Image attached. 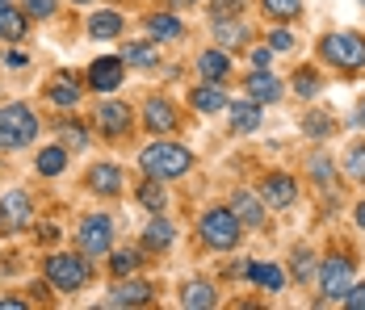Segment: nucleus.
I'll return each instance as SVG.
<instances>
[{"mask_svg":"<svg viewBox=\"0 0 365 310\" xmlns=\"http://www.w3.org/2000/svg\"><path fill=\"white\" fill-rule=\"evenodd\" d=\"M88 34L93 38H118L122 34V13H113V9L93 13V17H88Z\"/></svg>","mask_w":365,"mask_h":310,"instance_id":"393cba45","label":"nucleus"},{"mask_svg":"<svg viewBox=\"0 0 365 310\" xmlns=\"http://www.w3.org/2000/svg\"><path fill=\"white\" fill-rule=\"evenodd\" d=\"M80 247H84V256H106L113 247V222L110 218H101V214L84 218V227H80Z\"/></svg>","mask_w":365,"mask_h":310,"instance_id":"6e6552de","label":"nucleus"},{"mask_svg":"<svg viewBox=\"0 0 365 310\" xmlns=\"http://www.w3.org/2000/svg\"><path fill=\"white\" fill-rule=\"evenodd\" d=\"M143 126L155 130V135L177 130V105L168 101V97H151V101L143 105Z\"/></svg>","mask_w":365,"mask_h":310,"instance_id":"9d476101","label":"nucleus"},{"mask_svg":"<svg viewBox=\"0 0 365 310\" xmlns=\"http://www.w3.org/2000/svg\"><path fill=\"white\" fill-rule=\"evenodd\" d=\"M130 122H135V109H130V105H122V101H101L97 105V126H101L106 135H126Z\"/></svg>","mask_w":365,"mask_h":310,"instance_id":"9b49d317","label":"nucleus"},{"mask_svg":"<svg viewBox=\"0 0 365 310\" xmlns=\"http://www.w3.org/2000/svg\"><path fill=\"white\" fill-rule=\"evenodd\" d=\"M122 63H135V68H155V46L151 42H130Z\"/></svg>","mask_w":365,"mask_h":310,"instance_id":"473e14b6","label":"nucleus"},{"mask_svg":"<svg viewBox=\"0 0 365 310\" xmlns=\"http://www.w3.org/2000/svg\"><path fill=\"white\" fill-rule=\"evenodd\" d=\"M88 84H93V93H113L122 84V55H101L88 68Z\"/></svg>","mask_w":365,"mask_h":310,"instance_id":"1a4fd4ad","label":"nucleus"},{"mask_svg":"<svg viewBox=\"0 0 365 310\" xmlns=\"http://www.w3.org/2000/svg\"><path fill=\"white\" fill-rule=\"evenodd\" d=\"M244 88H248V97H252L256 105H273L277 97H282V84L269 76V68H256L248 80H244Z\"/></svg>","mask_w":365,"mask_h":310,"instance_id":"4468645a","label":"nucleus"},{"mask_svg":"<svg viewBox=\"0 0 365 310\" xmlns=\"http://www.w3.org/2000/svg\"><path fill=\"white\" fill-rule=\"evenodd\" d=\"M173 239H177L173 222L155 214V218L147 222V231H143V247H151V252H168V247H173Z\"/></svg>","mask_w":365,"mask_h":310,"instance_id":"a211bd4d","label":"nucleus"},{"mask_svg":"<svg viewBox=\"0 0 365 310\" xmlns=\"http://www.w3.org/2000/svg\"><path fill=\"white\" fill-rule=\"evenodd\" d=\"M0 9H9V0H0Z\"/></svg>","mask_w":365,"mask_h":310,"instance_id":"de8ad7c7","label":"nucleus"},{"mask_svg":"<svg viewBox=\"0 0 365 310\" xmlns=\"http://www.w3.org/2000/svg\"><path fill=\"white\" fill-rule=\"evenodd\" d=\"M269 46H273V51H290V46H294V34H286V30H273Z\"/></svg>","mask_w":365,"mask_h":310,"instance_id":"79ce46f5","label":"nucleus"},{"mask_svg":"<svg viewBox=\"0 0 365 310\" xmlns=\"http://www.w3.org/2000/svg\"><path fill=\"white\" fill-rule=\"evenodd\" d=\"M240 218L231 214V206H215L202 214V222H197V235L206 247H215V252H231L235 243H240Z\"/></svg>","mask_w":365,"mask_h":310,"instance_id":"7ed1b4c3","label":"nucleus"},{"mask_svg":"<svg viewBox=\"0 0 365 310\" xmlns=\"http://www.w3.org/2000/svg\"><path fill=\"white\" fill-rule=\"evenodd\" d=\"M181 306H189V310H210L215 306V289H210V285H206V281H189V285H185L181 289Z\"/></svg>","mask_w":365,"mask_h":310,"instance_id":"a878e982","label":"nucleus"},{"mask_svg":"<svg viewBox=\"0 0 365 310\" xmlns=\"http://www.w3.org/2000/svg\"><path fill=\"white\" fill-rule=\"evenodd\" d=\"M260 4H264V13H269L273 21H294L307 0H260Z\"/></svg>","mask_w":365,"mask_h":310,"instance_id":"7c9ffc66","label":"nucleus"},{"mask_svg":"<svg viewBox=\"0 0 365 310\" xmlns=\"http://www.w3.org/2000/svg\"><path fill=\"white\" fill-rule=\"evenodd\" d=\"M46 97L55 105H76L80 101V80H76L72 71H59V76H51V84H46Z\"/></svg>","mask_w":365,"mask_h":310,"instance_id":"2eb2a0df","label":"nucleus"},{"mask_svg":"<svg viewBox=\"0 0 365 310\" xmlns=\"http://www.w3.org/2000/svg\"><path fill=\"white\" fill-rule=\"evenodd\" d=\"M110 302L113 306H147V302H151V285H143V281H122V285L113 289Z\"/></svg>","mask_w":365,"mask_h":310,"instance_id":"aec40b11","label":"nucleus"},{"mask_svg":"<svg viewBox=\"0 0 365 310\" xmlns=\"http://www.w3.org/2000/svg\"><path fill=\"white\" fill-rule=\"evenodd\" d=\"M215 38H219L222 51H235V46H248V26H240L235 17H222V21H215Z\"/></svg>","mask_w":365,"mask_h":310,"instance_id":"6ab92c4d","label":"nucleus"},{"mask_svg":"<svg viewBox=\"0 0 365 310\" xmlns=\"http://www.w3.org/2000/svg\"><path fill=\"white\" fill-rule=\"evenodd\" d=\"M331 130H336V113H328V109H315V113L302 118V135L307 138H328Z\"/></svg>","mask_w":365,"mask_h":310,"instance_id":"bb28decb","label":"nucleus"},{"mask_svg":"<svg viewBox=\"0 0 365 310\" xmlns=\"http://www.w3.org/2000/svg\"><path fill=\"white\" fill-rule=\"evenodd\" d=\"M340 302H344V306H349V310H365V285H349Z\"/></svg>","mask_w":365,"mask_h":310,"instance_id":"ea45409f","label":"nucleus"},{"mask_svg":"<svg viewBox=\"0 0 365 310\" xmlns=\"http://www.w3.org/2000/svg\"><path fill=\"white\" fill-rule=\"evenodd\" d=\"M193 109L197 113H219V109H227V97H222L219 84H202V88H193Z\"/></svg>","mask_w":365,"mask_h":310,"instance_id":"5701e85b","label":"nucleus"},{"mask_svg":"<svg viewBox=\"0 0 365 310\" xmlns=\"http://www.w3.org/2000/svg\"><path fill=\"white\" fill-rule=\"evenodd\" d=\"M357 227H361V231H365V202H361V206H357Z\"/></svg>","mask_w":365,"mask_h":310,"instance_id":"a18cd8bd","label":"nucleus"},{"mask_svg":"<svg viewBox=\"0 0 365 310\" xmlns=\"http://www.w3.org/2000/svg\"><path fill=\"white\" fill-rule=\"evenodd\" d=\"M88 185H93L97 193H106V197H118V193H122V172H118L113 164H97V168L88 172Z\"/></svg>","mask_w":365,"mask_h":310,"instance_id":"412c9836","label":"nucleus"},{"mask_svg":"<svg viewBox=\"0 0 365 310\" xmlns=\"http://www.w3.org/2000/svg\"><path fill=\"white\" fill-rule=\"evenodd\" d=\"M139 164L151 180H177L193 168V155H189V147H177V143H151Z\"/></svg>","mask_w":365,"mask_h":310,"instance_id":"f257e3e1","label":"nucleus"},{"mask_svg":"<svg viewBox=\"0 0 365 310\" xmlns=\"http://www.w3.org/2000/svg\"><path fill=\"white\" fill-rule=\"evenodd\" d=\"M294 93H298V97H315V93H319V76H315V71H294Z\"/></svg>","mask_w":365,"mask_h":310,"instance_id":"e433bc0d","label":"nucleus"},{"mask_svg":"<svg viewBox=\"0 0 365 310\" xmlns=\"http://www.w3.org/2000/svg\"><path fill=\"white\" fill-rule=\"evenodd\" d=\"M139 264H143V260H139V252H135V247H122V252H113V260H110L113 277H130Z\"/></svg>","mask_w":365,"mask_h":310,"instance_id":"72a5a7b5","label":"nucleus"},{"mask_svg":"<svg viewBox=\"0 0 365 310\" xmlns=\"http://www.w3.org/2000/svg\"><path fill=\"white\" fill-rule=\"evenodd\" d=\"M264 202L273 210H290L294 206V197H298V180L286 172H273V176H264V193H260Z\"/></svg>","mask_w":365,"mask_h":310,"instance_id":"f8f14e48","label":"nucleus"},{"mask_svg":"<svg viewBox=\"0 0 365 310\" xmlns=\"http://www.w3.org/2000/svg\"><path fill=\"white\" fill-rule=\"evenodd\" d=\"M0 306H4V310H21L26 302H21V298H0Z\"/></svg>","mask_w":365,"mask_h":310,"instance_id":"c03bdc74","label":"nucleus"},{"mask_svg":"<svg viewBox=\"0 0 365 310\" xmlns=\"http://www.w3.org/2000/svg\"><path fill=\"white\" fill-rule=\"evenodd\" d=\"M294 264V277H298V281H302V285H307V281H311V277H315V256H311V252H307V247H294V256H290Z\"/></svg>","mask_w":365,"mask_h":310,"instance_id":"c9c22d12","label":"nucleus"},{"mask_svg":"<svg viewBox=\"0 0 365 310\" xmlns=\"http://www.w3.org/2000/svg\"><path fill=\"white\" fill-rule=\"evenodd\" d=\"M30 218H34V202H30V193L13 189V193L0 197V231H26Z\"/></svg>","mask_w":365,"mask_h":310,"instance_id":"0eeeda50","label":"nucleus"},{"mask_svg":"<svg viewBox=\"0 0 365 310\" xmlns=\"http://www.w3.org/2000/svg\"><path fill=\"white\" fill-rule=\"evenodd\" d=\"M311 176L319 180L324 193H331V189H336V164H331V155H315V160H311Z\"/></svg>","mask_w":365,"mask_h":310,"instance_id":"2f4dec72","label":"nucleus"},{"mask_svg":"<svg viewBox=\"0 0 365 310\" xmlns=\"http://www.w3.org/2000/svg\"><path fill=\"white\" fill-rule=\"evenodd\" d=\"M349 285H353V260H344V256L324 260V269H319V289H324V298H328V302H340Z\"/></svg>","mask_w":365,"mask_h":310,"instance_id":"423d86ee","label":"nucleus"},{"mask_svg":"<svg viewBox=\"0 0 365 310\" xmlns=\"http://www.w3.org/2000/svg\"><path fill=\"white\" fill-rule=\"evenodd\" d=\"M76 4H88V0H76Z\"/></svg>","mask_w":365,"mask_h":310,"instance_id":"09e8293b","label":"nucleus"},{"mask_svg":"<svg viewBox=\"0 0 365 310\" xmlns=\"http://www.w3.org/2000/svg\"><path fill=\"white\" fill-rule=\"evenodd\" d=\"M59 0H26V17H51Z\"/></svg>","mask_w":365,"mask_h":310,"instance_id":"a19ab883","label":"nucleus"},{"mask_svg":"<svg viewBox=\"0 0 365 310\" xmlns=\"http://www.w3.org/2000/svg\"><path fill=\"white\" fill-rule=\"evenodd\" d=\"M248 277H252L260 289H269V294H282V289H286V273H282L273 260H269V264H264V260H252V264H248Z\"/></svg>","mask_w":365,"mask_h":310,"instance_id":"dca6fc26","label":"nucleus"},{"mask_svg":"<svg viewBox=\"0 0 365 310\" xmlns=\"http://www.w3.org/2000/svg\"><path fill=\"white\" fill-rule=\"evenodd\" d=\"M269 59H273V46H256L252 51V68H269Z\"/></svg>","mask_w":365,"mask_h":310,"instance_id":"37998d69","label":"nucleus"},{"mask_svg":"<svg viewBox=\"0 0 365 310\" xmlns=\"http://www.w3.org/2000/svg\"><path fill=\"white\" fill-rule=\"evenodd\" d=\"M231 214L240 218V227H252V231L264 227V206L256 202L252 193H244V189H235V193H231Z\"/></svg>","mask_w":365,"mask_h":310,"instance_id":"ddd939ff","label":"nucleus"},{"mask_svg":"<svg viewBox=\"0 0 365 310\" xmlns=\"http://www.w3.org/2000/svg\"><path fill=\"white\" fill-rule=\"evenodd\" d=\"M38 113L30 105H4L0 109V151H17V147H30L38 138Z\"/></svg>","mask_w":365,"mask_h":310,"instance_id":"f03ea898","label":"nucleus"},{"mask_svg":"<svg viewBox=\"0 0 365 310\" xmlns=\"http://www.w3.org/2000/svg\"><path fill=\"white\" fill-rule=\"evenodd\" d=\"M139 206L151 210V214H164V210H168V193H164V185H160V180L139 185Z\"/></svg>","mask_w":365,"mask_h":310,"instance_id":"c85d7f7f","label":"nucleus"},{"mask_svg":"<svg viewBox=\"0 0 365 310\" xmlns=\"http://www.w3.org/2000/svg\"><path fill=\"white\" fill-rule=\"evenodd\" d=\"M361 4H365V0H361Z\"/></svg>","mask_w":365,"mask_h":310,"instance_id":"8fccbe9b","label":"nucleus"},{"mask_svg":"<svg viewBox=\"0 0 365 310\" xmlns=\"http://www.w3.org/2000/svg\"><path fill=\"white\" fill-rule=\"evenodd\" d=\"M361 126H365V97H361Z\"/></svg>","mask_w":365,"mask_h":310,"instance_id":"49530a36","label":"nucleus"},{"mask_svg":"<svg viewBox=\"0 0 365 310\" xmlns=\"http://www.w3.org/2000/svg\"><path fill=\"white\" fill-rule=\"evenodd\" d=\"M319 55L328 59L331 68L357 71V68H365V38L361 34H328V38H319Z\"/></svg>","mask_w":365,"mask_h":310,"instance_id":"39448f33","label":"nucleus"},{"mask_svg":"<svg viewBox=\"0 0 365 310\" xmlns=\"http://www.w3.org/2000/svg\"><path fill=\"white\" fill-rule=\"evenodd\" d=\"M88 277H93V269H88L84 256H68V252H59V256L46 260V281H51L59 294H80V289L88 285Z\"/></svg>","mask_w":365,"mask_h":310,"instance_id":"20e7f679","label":"nucleus"},{"mask_svg":"<svg viewBox=\"0 0 365 310\" xmlns=\"http://www.w3.org/2000/svg\"><path fill=\"white\" fill-rule=\"evenodd\" d=\"M26 21H30L26 13H17V9H0V38H4V42H21L26 30H30Z\"/></svg>","mask_w":365,"mask_h":310,"instance_id":"b1692460","label":"nucleus"},{"mask_svg":"<svg viewBox=\"0 0 365 310\" xmlns=\"http://www.w3.org/2000/svg\"><path fill=\"white\" fill-rule=\"evenodd\" d=\"M147 30H151V38H181V17L177 13H151L147 17Z\"/></svg>","mask_w":365,"mask_h":310,"instance_id":"cd10ccee","label":"nucleus"},{"mask_svg":"<svg viewBox=\"0 0 365 310\" xmlns=\"http://www.w3.org/2000/svg\"><path fill=\"white\" fill-rule=\"evenodd\" d=\"M63 168H68V147H46L38 155V172L42 176H59Z\"/></svg>","mask_w":365,"mask_h":310,"instance_id":"c756f323","label":"nucleus"},{"mask_svg":"<svg viewBox=\"0 0 365 310\" xmlns=\"http://www.w3.org/2000/svg\"><path fill=\"white\" fill-rule=\"evenodd\" d=\"M84 143H88V135H84L80 122H63V126H59V147H68V151H84Z\"/></svg>","mask_w":365,"mask_h":310,"instance_id":"f704fd0d","label":"nucleus"},{"mask_svg":"<svg viewBox=\"0 0 365 310\" xmlns=\"http://www.w3.org/2000/svg\"><path fill=\"white\" fill-rule=\"evenodd\" d=\"M231 126H235L240 135L260 130V105H256V101H235V105H231Z\"/></svg>","mask_w":365,"mask_h":310,"instance_id":"4be33fe9","label":"nucleus"},{"mask_svg":"<svg viewBox=\"0 0 365 310\" xmlns=\"http://www.w3.org/2000/svg\"><path fill=\"white\" fill-rule=\"evenodd\" d=\"M240 9H244V0H210V17L222 21V17H240Z\"/></svg>","mask_w":365,"mask_h":310,"instance_id":"58836bf2","label":"nucleus"},{"mask_svg":"<svg viewBox=\"0 0 365 310\" xmlns=\"http://www.w3.org/2000/svg\"><path fill=\"white\" fill-rule=\"evenodd\" d=\"M344 168H349V176L357 180V185H365V147L357 143L353 151H349V160H344Z\"/></svg>","mask_w":365,"mask_h":310,"instance_id":"4c0bfd02","label":"nucleus"},{"mask_svg":"<svg viewBox=\"0 0 365 310\" xmlns=\"http://www.w3.org/2000/svg\"><path fill=\"white\" fill-rule=\"evenodd\" d=\"M197 71H202L206 80H215V84H219V80H227V76H231V59H227V51H222V46H215V51H202V55H197Z\"/></svg>","mask_w":365,"mask_h":310,"instance_id":"f3484780","label":"nucleus"}]
</instances>
